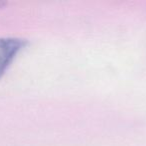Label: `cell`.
<instances>
[{
	"label": "cell",
	"mask_w": 146,
	"mask_h": 146,
	"mask_svg": "<svg viewBox=\"0 0 146 146\" xmlns=\"http://www.w3.org/2000/svg\"><path fill=\"white\" fill-rule=\"evenodd\" d=\"M29 44L18 37H0V78L7 72L17 55Z\"/></svg>",
	"instance_id": "6da1fadb"
}]
</instances>
